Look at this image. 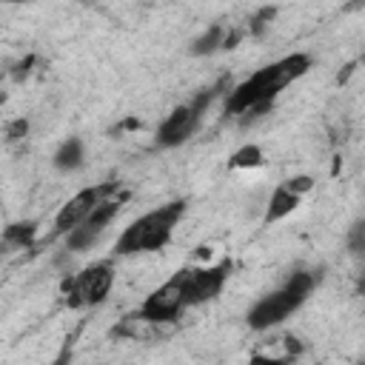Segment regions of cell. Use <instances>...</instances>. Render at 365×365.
<instances>
[{
	"label": "cell",
	"mask_w": 365,
	"mask_h": 365,
	"mask_svg": "<svg viewBox=\"0 0 365 365\" xmlns=\"http://www.w3.org/2000/svg\"><path fill=\"white\" fill-rule=\"evenodd\" d=\"M299 202H302V197L299 194H294L285 182H279L277 188H274V194L268 197V208H265V222L271 225V222H279V220H285L288 214H294L297 208H299Z\"/></svg>",
	"instance_id": "10"
},
{
	"label": "cell",
	"mask_w": 365,
	"mask_h": 365,
	"mask_svg": "<svg viewBox=\"0 0 365 365\" xmlns=\"http://www.w3.org/2000/svg\"><path fill=\"white\" fill-rule=\"evenodd\" d=\"M248 365H288V356H265V354H254L248 359Z\"/></svg>",
	"instance_id": "16"
},
{
	"label": "cell",
	"mask_w": 365,
	"mask_h": 365,
	"mask_svg": "<svg viewBox=\"0 0 365 365\" xmlns=\"http://www.w3.org/2000/svg\"><path fill=\"white\" fill-rule=\"evenodd\" d=\"M211 100H214V91H205V94L194 97L191 103L177 106V108L163 120V125L157 128V143H160L163 148L182 145V143L197 131V125H200V120H202V114H205V108H208Z\"/></svg>",
	"instance_id": "4"
},
{
	"label": "cell",
	"mask_w": 365,
	"mask_h": 365,
	"mask_svg": "<svg viewBox=\"0 0 365 365\" xmlns=\"http://www.w3.org/2000/svg\"><path fill=\"white\" fill-rule=\"evenodd\" d=\"M311 291H314V274H308V271H294L277 291L265 294V297L248 311V325L257 328V331H265V328L279 325L282 319H288V317L308 299Z\"/></svg>",
	"instance_id": "3"
},
{
	"label": "cell",
	"mask_w": 365,
	"mask_h": 365,
	"mask_svg": "<svg viewBox=\"0 0 365 365\" xmlns=\"http://www.w3.org/2000/svg\"><path fill=\"white\" fill-rule=\"evenodd\" d=\"M311 68V57L308 54H288L259 71H254L248 80H242L225 100V111L228 114H254L259 117V111H265L274 97L291 86L297 77H302Z\"/></svg>",
	"instance_id": "1"
},
{
	"label": "cell",
	"mask_w": 365,
	"mask_h": 365,
	"mask_svg": "<svg viewBox=\"0 0 365 365\" xmlns=\"http://www.w3.org/2000/svg\"><path fill=\"white\" fill-rule=\"evenodd\" d=\"M86 160V148H83V140L80 137H68L60 143V148L54 151V165L60 171H77Z\"/></svg>",
	"instance_id": "11"
},
{
	"label": "cell",
	"mask_w": 365,
	"mask_h": 365,
	"mask_svg": "<svg viewBox=\"0 0 365 365\" xmlns=\"http://www.w3.org/2000/svg\"><path fill=\"white\" fill-rule=\"evenodd\" d=\"M182 311H185V288H182V268H180L168 282H163L145 297L137 319L160 325V322H174Z\"/></svg>",
	"instance_id": "5"
},
{
	"label": "cell",
	"mask_w": 365,
	"mask_h": 365,
	"mask_svg": "<svg viewBox=\"0 0 365 365\" xmlns=\"http://www.w3.org/2000/svg\"><path fill=\"white\" fill-rule=\"evenodd\" d=\"M117 188V182H108V185H91V188H83L77 191L54 217V234H68L71 228H77L100 202L111 200V191Z\"/></svg>",
	"instance_id": "7"
},
{
	"label": "cell",
	"mask_w": 365,
	"mask_h": 365,
	"mask_svg": "<svg viewBox=\"0 0 365 365\" xmlns=\"http://www.w3.org/2000/svg\"><path fill=\"white\" fill-rule=\"evenodd\" d=\"M265 163V157H262V148L259 145H242V148H237L234 154H231V160H228V165L231 168H259Z\"/></svg>",
	"instance_id": "12"
},
{
	"label": "cell",
	"mask_w": 365,
	"mask_h": 365,
	"mask_svg": "<svg viewBox=\"0 0 365 365\" xmlns=\"http://www.w3.org/2000/svg\"><path fill=\"white\" fill-rule=\"evenodd\" d=\"M182 214H185V200H174V202H165V205H160V208L137 217L117 237L114 254L117 257H131V254H145V251L165 248Z\"/></svg>",
	"instance_id": "2"
},
{
	"label": "cell",
	"mask_w": 365,
	"mask_h": 365,
	"mask_svg": "<svg viewBox=\"0 0 365 365\" xmlns=\"http://www.w3.org/2000/svg\"><path fill=\"white\" fill-rule=\"evenodd\" d=\"M231 274V259H220L217 265L182 268V288H185V308L211 302Z\"/></svg>",
	"instance_id": "6"
},
{
	"label": "cell",
	"mask_w": 365,
	"mask_h": 365,
	"mask_svg": "<svg viewBox=\"0 0 365 365\" xmlns=\"http://www.w3.org/2000/svg\"><path fill=\"white\" fill-rule=\"evenodd\" d=\"M114 285L111 262H94L83 268L71 282V305H100Z\"/></svg>",
	"instance_id": "8"
},
{
	"label": "cell",
	"mask_w": 365,
	"mask_h": 365,
	"mask_svg": "<svg viewBox=\"0 0 365 365\" xmlns=\"http://www.w3.org/2000/svg\"><path fill=\"white\" fill-rule=\"evenodd\" d=\"M225 40H228V37H225V29H222V26H211L202 37L194 40V48H191V51H194V54H211L214 48L225 46Z\"/></svg>",
	"instance_id": "13"
},
{
	"label": "cell",
	"mask_w": 365,
	"mask_h": 365,
	"mask_svg": "<svg viewBox=\"0 0 365 365\" xmlns=\"http://www.w3.org/2000/svg\"><path fill=\"white\" fill-rule=\"evenodd\" d=\"M285 185L294 191V194H305V191H311L314 188V180L311 177H305V174H299V177H291V180H285Z\"/></svg>",
	"instance_id": "15"
},
{
	"label": "cell",
	"mask_w": 365,
	"mask_h": 365,
	"mask_svg": "<svg viewBox=\"0 0 365 365\" xmlns=\"http://www.w3.org/2000/svg\"><path fill=\"white\" fill-rule=\"evenodd\" d=\"M68 359H71V354H68V348H63V351L57 354V359H54L51 365H68Z\"/></svg>",
	"instance_id": "17"
},
{
	"label": "cell",
	"mask_w": 365,
	"mask_h": 365,
	"mask_svg": "<svg viewBox=\"0 0 365 365\" xmlns=\"http://www.w3.org/2000/svg\"><path fill=\"white\" fill-rule=\"evenodd\" d=\"M34 234H37V225L29 222V220L26 222H14V225L6 228V240L14 242V245H29L34 240Z\"/></svg>",
	"instance_id": "14"
},
{
	"label": "cell",
	"mask_w": 365,
	"mask_h": 365,
	"mask_svg": "<svg viewBox=\"0 0 365 365\" xmlns=\"http://www.w3.org/2000/svg\"><path fill=\"white\" fill-rule=\"evenodd\" d=\"M117 211H120V202H117V200L100 202L77 228H71V231L66 234V245H68L71 251H86V248H91V245L100 240V234L106 231V225L117 217Z\"/></svg>",
	"instance_id": "9"
}]
</instances>
